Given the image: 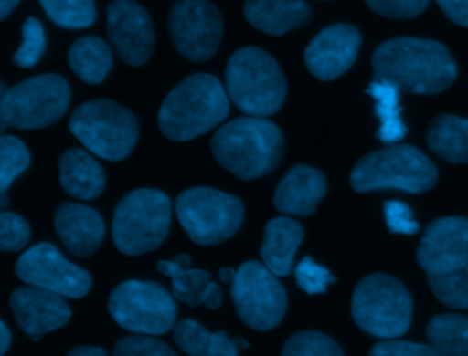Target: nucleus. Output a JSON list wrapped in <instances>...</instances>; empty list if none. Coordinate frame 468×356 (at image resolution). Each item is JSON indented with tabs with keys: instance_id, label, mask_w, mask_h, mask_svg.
Segmentation results:
<instances>
[{
	"instance_id": "obj_1",
	"label": "nucleus",
	"mask_w": 468,
	"mask_h": 356,
	"mask_svg": "<svg viewBox=\"0 0 468 356\" xmlns=\"http://www.w3.org/2000/svg\"><path fill=\"white\" fill-rule=\"evenodd\" d=\"M371 64L377 79L417 95L441 93L457 75L455 62L441 42L417 37H395L382 42Z\"/></svg>"
},
{
	"instance_id": "obj_2",
	"label": "nucleus",
	"mask_w": 468,
	"mask_h": 356,
	"mask_svg": "<svg viewBox=\"0 0 468 356\" xmlns=\"http://www.w3.org/2000/svg\"><path fill=\"white\" fill-rule=\"evenodd\" d=\"M229 95L221 82L208 73L183 79L165 97L157 122L170 141H190L207 133L229 115Z\"/></svg>"
},
{
	"instance_id": "obj_3",
	"label": "nucleus",
	"mask_w": 468,
	"mask_h": 356,
	"mask_svg": "<svg viewBox=\"0 0 468 356\" xmlns=\"http://www.w3.org/2000/svg\"><path fill=\"white\" fill-rule=\"evenodd\" d=\"M216 161L239 179L271 173L283 150V135L265 117H239L223 124L210 142Z\"/></svg>"
},
{
	"instance_id": "obj_4",
	"label": "nucleus",
	"mask_w": 468,
	"mask_h": 356,
	"mask_svg": "<svg viewBox=\"0 0 468 356\" xmlns=\"http://www.w3.org/2000/svg\"><path fill=\"white\" fill-rule=\"evenodd\" d=\"M225 89L230 102L243 113L269 117L282 108L287 84L278 62L267 51L249 46L230 55Z\"/></svg>"
},
{
	"instance_id": "obj_5",
	"label": "nucleus",
	"mask_w": 468,
	"mask_h": 356,
	"mask_svg": "<svg viewBox=\"0 0 468 356\" xmlns=\"http://www.w3.org/2000/svg\"><path fill=\"white\" fill-rule=\"evenodd\" d=\"M349 181L356 192L393 188L420 194L435 184L437 170L419 148L391 144L364 155L351 170Z\"/></svg>"
},
{
	"instance_id": "obj_6",
	"label": "nucleus",
	"mask_w": 468,
	"mask_h": 356,
	"mask_svg": "<svg viewBox=\"0 0 468 356\" xmlns=\"http://www.w3.org/2000/svg\"><path fill=\"white\" fill-rule=\"evenodd\" d=\"M172 203L165 192L137 188L126 194L112 221L115 246L126 256H139L157 248L170 228Z\"/></svg>"
},
{
	"instance_id": "obj_7",
	"label": "nucleus",
	"mask_w": 468,
	"mask_h": 356,
	"mask_svg": "<svg viewBox=\"0 0 468 356\" xmlns=\"http://www.w3.org/2000/svg\"><path fill=\"white\" fill-rule=\"evenodd\" d=\"M411 309L408 288L388 274H369L360 279L351 299L355 323L382 340H393L410 329Z\"/></svg>"
},
{
	"instance_id": "obj_8",
	"label": "nucleus",
	"mask_w": 468,
	"mask_h": 356,
	"mask_svg": "<svg viewBox=\"0 0 468 356\" xmlns=\"http://www.w3.org/2000/svg\"><path fill=\"white\" fill-rule=\"evenodd\" d=\"M0 89L2 130L7 126L18 130L46 128L66 113L71 99L68 80L55 73L31 77L11 89L2 82Z\"/></svg>"
},
{
	"instance_id": "obj_9",
	"label": "nucleus",
	"mask_w": 468,
	"mask_h": 356,
	"mask_svg": "<svg viewBox=\"0 0 468 356\" xmlns=\"http://www.w3.org/2000/svg\"><path fill=\"white\" fill-rule=\"evenodd\" d=\"M69 130L86 150L106 161L128 157L139 133L135 115L110 99L88 100L75 108Z\"/></svg>"
},
{
	"instance_id": "obj_10",
	"label": "nucleus",
	"mask_w": 468,
	"mask_h": 356,
	"mask_svg": "<svg viewBox=\"0 0 468 356\" xmlns=\"http://www.w3.org/2000/svg\"><path fill=\"white\" fill-rule=\"evenodd\" d=\"M176 214L194 243L216 245L239 230L245 210L236 195L196 186L177 195Z\"/></svg>"
},
{
	"instance_id": "obj_11",
	"label": "nucleus",
	"mask_w": 468,
	"mask_h": 356,
	"mask_svg": "<svg viewBox=\"0 0 468 356\" xmlns=\"http://www.w3.org/2000/svg\"><path fill=\"white\" fill-rule=\"evenodd\" d=\"M108 310L122 329L148 336L168 332L177 318L174 296L159 283L141 279L119 283L110 294Z\"/></svg>"
},
{
	"instance_id": "obj_12",
	"label": "nucleus",
	"mask_w": 468,
	"mask_h": 356,
	"mask_svg": "<svg viewBox=\"0 0 468 356\" xmlns=\"http://www.w3.org/2000/svg\"><path fill=\"white\" fill-rule=\"evenodd\" d=\"M238 316L254 330L274 329L287 309V294L278 276L260 261H245L230 283Z\"/></svg>"
},
{
	"instance_id": "obj_13",
	"label": "nucleus",
	"mask_w": 468,
	"mask_h": 356,
	"mask_svg": "<svg viewBox=\"0 0 468 356\" xmlns=\"http://www.w3.org/2000/svg\"><path fill=\"white\" fill-rule=\"evenodd\" d=\"M168 31L185 58L205 62L219 47L223 18L208 0H176L168 13Z\"/></svg>"
},
{
	"instance_id": "obj_14",
	"label": "nucleus",
	"mask_w": 468,
	"mask_h": 356,
	"mask_svg": "<svg viewBox=\"0 0 468 356\" xmlns=\"http://www.w3.org/2000/svg\"><path fill=\"white\" fill-rule=\"evenodd\" d=\"M15 272L24 283L64 298H82L91 288V276L66 259L51 243H38L24 252Z\"/></svg>"
},
{
	"instance_id": "obj_15",
	"label": "nucleus",
	"mask_w": 468,
	"mask_h": 356,
	"mask_svg": "<svg viewBox=\"0 0 468 356\" xmlns=\"http://www.w3.org/2000/svg\"><path fill=\"white\" fill-rule=\"evenodd\" d=\"M108 38L128 66H143L154 53L155 35L148 11L133 0H112L106 9Z\"/></svg>"
},
{
	"instance_id": "obj_16",
	"label": "nucleus",
	"mask_w": 468,
	"mask_h": 356,
	"mask_svg": "<svg viewBox=\"0 0 468 356\" xmlns=\"http://www.w3.org/2000/svg\"><path fill=\"white\" fill-rule=\"evenodd\" d=\"M420 268L431 274H442L468 261V219L439 217L431 221L417 246Z\"/></svg>"
},
{
	"instance_id": "obj_17",
	"label": "nucleus",
	"mask_w": 468,
	"mask_h": 356,
	"mask_svg": "<svg viewBox=\"0 0 468 356\" xmlns=\"http://www.w3.org/2000/svg\"><path fill=\"white\" fill-rule=\"evenodd\" d=\"M360 42L362 37L355 26H327L305 47V66L318 80H335L355 64Z\"/></svg>"
},
{
	"instance_id": "obj_18",
	"label": "nucleus",
	"mask_w": 468,
	"mask_h": 356,
	"mask_svg": "<svg viewBox=\"0 0 468 356\" xmlns=\"http://www.w3.org/2000/svg\"><path fill=\"white\" fill-rule=\"evenodd\" d=\"M9 305L18 327L35 341L40 340V336L64 327L71 316L64 296L31 285L15 288Z\"/></svg>"
},
{
	"instance_id": "obj_19",
	"label": "nucleus",
	"mask_w": 468,
	"mask_h": 356,
	"mask_svg": "<svg viewBox=\"0 0 468 356\" xmlns=\"http://www.w3.org/2000/svg\"><path fill=\"white\" fill-rule=\"evenodd\" d=\"M55 230L64 246L80 257L97 252L104 237V223L99 212L75 203H64L57 208Z\"/></svg>"
},
{
	"instance_id": "obj_20",
	"label": "nucleus",
	"mask_w": 468,
	"mask_h": 356,
	"mask_svg": "<svg viewBox=\"0 0 468 356\" xmlns=\"http://www.w3.org/2000/svg\"><path fill=\"white\" fill-rule=\"evenodd\" d=\"M327 183L320 170L296 164L280 181L274 192V208L287 215H309L325 195Z\"/></svg>"
},
{
	"instance_id": "obj_21",
	"label": "nucleus",
	"mask_w": 468,
	"mask_h": 356,
	"mask_svg": "<svg viewBox=\"0 0 468 356\" xmlns=\"http://www.w3.org/2000/svg\"><path fill=\"white\" fill-rule=\"evenodd\" d=\"M243 15L252 27L267 35H285L313 18L305 0H245Z\"/></svg>"
},
{
	"instance_id": "obj_22",
	"label": "nucleus",
	"mask_w": 468,
	"mask_h": 356,
	"mask_svg": "<svg viewBox=\"0 0 468 356\" xmlns=\"http://www.w3.org/2000/svg\"><path fill=\"white\" fill-rule=\"evenodd\" d=\"M62 188L82 201L95 199L104 190V170L86 150H66L58 159Z\"/></svg>"
},
{
	"instance_id": "obj_23",
	"label": "nucleus",
	"mask_w": 468,
	"mask_h": 356,
	"mask_svg": "<svg viewBox=\"0 0 468 356\" xmlns=\"http://www.w3.org/2000/svg\"><path fill=\"white\" fill-rule=\"evenodd\" d=\"M303 239V228L291 217H274L265 225L261 241V259L278 276H289L294 254Z\"/></svg>"
},
{
	"instance_id": "obj_24",
	"label": "nucleus",
	"mask_w": 468,
	"mask_h": 356,
	"mask_svg": "<svg viewBox=\"0 0 468 356\" xmlns=\"http://www.w3.org/2000/svg\"><path fill=\"white\" fill-rule=\"evenodd\" d=\"M174 340L188 356H239V347L234 338L227 332H210L196 319L177 321Z\"/></svg>"
},
{
	"instance_id": "obj_25",
	"label": "nucleus",
	"mask_w": 468,
	"mask_h": 356,
	"mask_svg": "<svg viewBox=\"0 0 468 356\" xmlns=\"http://www.w3.org/2000/svg\"><path fill=\"white\" fill-rule=\"evenodd\" d=\"M430 150L450 162H468V119L442 113L435 117L426 135Z\"/></svg>"
},
{
	"instance_id": "obj_26",
	"label": "nucleus",
	"mask_w": 468,
	"mask_h": 356,
	"mask_svg": "<svg viewBox=\"0 0 468 356\" xmlns=\"http://www.w3.org/2000/svg\"><path fill=\"white\" fill-rule=\"evenodd\" d=\"M73 73L88 84H99L112 68V49L99 37H80L68 51Z\"/></svg>"
},
{
	"instance_id": "obj_27",
	"label": "nucleus",
	"mask_w": 468,
	"mask_h": 356,
	"mask_svg": "<svg viewBox=\"0 0 468 356\" xmlns=\"http://www.w3.org/2000/svg\"><path fill=\"white\" fill-rule=\"evenodd\" d=\"M399 91L400 89L395 84L382 79H375L367 86V93L375 100V111L380 120V126L377 130V139L386 144L399 142L408 131L400 117Z\"/></svg>"
},
{
	"instance_id": "obj_28",
	"label": "nucleus",
	"mask_w": 468,
	"mask_h": 356,
	"mask_svg": "<svg viewBox=\"0 0 468 356\" xmlns=\"http://www.w3.org/2000/svg\"><path fill=\"white\" fill-rule=\"evenodd\" d=\"M426 338L444 356H468V316L439 314L431 318Z\"/></svg>"
},
{
	"instance_id": "obj_29",
	"label": "nucleus",
	"mask_w": 468,
	"mask_h": 356,
	"mask_svg": "<svg viewBox=\"0 0 468 356\" xmlns=\"http://www.w3.org/2000/svg\"><path fill=\"white\" fill-rule=\"evenodd\" d=\"M48 18L64 29L90 27L95 18L93 0H38Z\"/></svg>"
},
{
	"instance_id": "obj_30",
	"label": "nucleus",
	"mask_w": 468,
	"mask_h": 356,
	"mask_svg": "<svg viewBox=\"0 0 468 356\" xmlns=\"http://www.w3.org/2000/svg\"><path fill=\"white\" fill-rule=\"evenodd\" d=\"M435 298L452 309H468V261L442 274L428 276Z\"/></svg>"
},
{
	"instance_id": "obj_31",
	"label": "nucleus",
	"mask_w": 468,
	"mask_h": 356,
	"mask_svg": "<svg viewBox=\"0 0 468 356\" xmlns=\"http://www.w3.org/2000/svg\"><path fill=\"white\" fill-rule=\"evenodd\" d=\"M31 162L26 144L11 135L0 137V192L7 194L11 183L27 170Z\"/></svg>"
},
{
	"instance_id": "obj_32",
	"label": "nucleus",
	"mask_w": 468,
	"mask_h": 356,
	"mask_svg": "<svg viewBox=\"0 0 468 356\" xmlns=\"http://www.w3.org/2000/svg\"><path fill=\"white\" fill-rule=\"evenodd\" d=\"M282 356H344V352L327 334L318 330H300L285 341Z\"/></svg>"
},
{
	"instance_id": "obj_33",
	"label": "nucleus",
	"mask_w": 468,
	"mask_h": 356,
	"mask_svg": "<svg viewBox=\"0 0 468 356\" xmlns=\"http://www.w3.org/2000/svg\"><path fill=\"white\" fill-rule=\"evenodd\" d=\"M170 279L176 299L190 307L203 305L207 288L212 283V276L199 268H181Z\"/></svg>"
},
{
	"instance_id": "obj_34",
	"label": "nucleus",
	"mask_w": 468,
	"mask_h": 356,
	"mask_svg": "<svg viewBox=\"0 0 468 356\" xmlns=\"http://www.w3.org/2000/svg\"><path fill=\"white\" fill-rule=\"evenodd\" d=\"M46 49V33L38 18L27 16L22 26V44L13 55V60L20 68H33Z\"/></svg>"
},
{
	"instance_id": "obj_35",
	"label": "nucleus",
	"mask_w": 468,
	"mask_h": 356,
	"mask_svg": "<svg viewBox=\"0 0 468 356\" xmlns=\"http://www.w3.org/2000/svg\"><path fill=\"white\" fill-rule=\"evenodd\" d=\"M113 356H176L170 345L148 334L121 338L113 347Z\"/></svg>"
},
{
	"instance_id": "obj_36",
	"label": "nucleus",
	"mask_w": 468,
	"mask_h": 356,
	"mask_svg": "<svg viewBox=\"0 0 468 356\" xmlns=\"http://www.w3.org/2000/svg\"><path fill=\"white\" fill-rule=\"evenodd\" d=\"M294 279L296 285L307 294H322L327 290V285L335 283V276L309 256H305L294 267Z\"/></svg>"
},
{
	"instance_id": "obj_37",
	"label": "nucleus",
	"mask_w": 468,
	"mask_h": 356,
	"mask_svg": "<svg viewBox=\"0 0 468 356\" xmlns=\"http://www.w3.org/2000/svg\"><path fill=\"white\" fill-rule=\"evenodd\" d=\"M31 230L27 221L13 212L0 214V248L5 252H15L26 246Z\"/></svg>"
},
{
	"instance_id": "obj_38",
	"label": "nucleus",
	"mask_w": 468,
	"mask_h": 356,
	"mask_svg": "<svg viewBox=\"0 0 468 356\" xmlns=\"http://www.w3.org/2000/svg\"><path fill=\"white\" fill-rule=\"evenodd\" d=\"M430 0H366L369 9L377 15L395 20L415 18L428 7Z\"/></svg>"
},
{
	"instance_id": "obj_39",
	"label": "nucleus",
	"mask_w": 468,
	"mask_h": 356,
	"mask_svg": "<svg viewBox=\"0 0 468 356\" xmlns=\"http://www.w3.org/2000/svg\"><path fill=\"white\" fill-rule=\"evenodd\" d=\"M369 356H444L433 345L402 341V340H384L371 347Z\"/></svg>"
},
{
	"instance_id": "obj_40",
	"label": "nucleus",
	"mask_w": 468,
	"mask_h": 356,
	"mask_svg": "<svg viewBox=\"0 0 468 356\" xmlns=\"http://www.w3.org/2000/svg\"><path fill=\"white\" fill-rule=\"evenodd\" d=\"M384 217L386 225L393 234L413 236L419 230V223L415 221L411 208L402 201H386L384 203Z\"/></svg>"
},
{
	"instance_id": "obj_41",
	"label": "nucleus",
	"mask_w": 468,
	"mask_h": 356,
	"mask_svg": "<svg viewBox=\"0 0 468 356\" xmlns=\"http://www.w3.org/2000/svg\"><path fill=\"white\" fill-rule=\"evenodd\" d=\"M435 2L453 24L468 27V0H435Z\"/></svg>"
},
{
	"instance_id": "obj_42",
	"label": "nucleus",
	"mask_w": 468,
	"mask_h": 356,
	"mask_svg": "<svg viewBox=\"0 0 468 356\" xmlns=\"http://www.w3.org/2000/svg\"><path fill=\"white\" fill-rule=\"evenodd\" d=\"M203 305H207L208 309H218V307L221 305V290H219L218 283H214V281H212V283L208 285Z\"/></svg>"
},
{
	"instance_id": "obj_43",
	"label": "nucleus",
	"mask_w": 468,
	"mask_h": 356,
	"mask_svg": "<svg viewBox=\"0 0 468 356\" xmlns=\"http://www.w3.org/2000/svg\"><path fill=\"white\" fill-rule=\"evenodd\" d=\"M68 356H108L102 349L99 347H90V345H79V347H73Z\"/></svg>"
},
{
	"instance_id": "obj_44",
	"label": "nucleus",
	"mask_w": 468,
	"mask_h": 356,
	"mask_svg": "<svg viewBox=\"0 0 468 356\" xmlns=\"http://www.w3.org/2000/svg\"><path fill=\"white\" fill-rule=\"evenodd\" d=\"M183 267L179 265V263H176L174 259L172 261H166V259H163V261H157V270L161 272V274H165L166 277H172L177 270H181Z\"/></svg>"
},
{
	"instance_id": "obj_45",
	"label": "nucleus",
	"mask_w": 468,
	"mask_h": 356,
	"mask_svg": "<svg viewBox=\"0 0 468 356\" xmlns=\"http://www.w3.org/2000/svg\"><path fill=\"white\" fill-rule=\"evenodd\" d=\"M0 330H2V347H0V356H4L9 349V343H11V332L7 329V325L2 321L0 323Z\"/></svg>"
},
{
	"instance_id": "obj_46",
	"label": "nucleus",
	"mask_w": 468,
	"mask_h": 356,
	"mask_svg": "<svg viewBox=\"0 0 468 356\" xmlns=\"http://www.w3.org/2000/svg\"><path fill=\"white\" fill-rule=\"evenodd\" d=\"M20 0H0V18H7L9 13L18 5Z\"/></svg>"
},
{
	"instance_id": "obj_47",
	"label": "nucleus",
	"mask_w": 468,
	"mask_h": 356,
	"mask_svg": "<svg viewBox=\"0 0 468 356\" xmlns=\"http://www.w3.org/2000/svg\"><path fill=\"white\" fill-rule=\"evenodd\" d=\"M236 274H238V270H234V268H221V270H219V279H221L223 283H232L234 277H236Z\"/></svg>"
},
{
	"instance_id": "obj_48",
	"label": "nucleus",
	"mask_w": 468,
	"mask_h": 356,
	"mask_svg": "<svg viewBox=\"0 0 468 356\" xmlns=\"http://www.w3.org/2000/svg\"><path fill=\"white\" fill-rule=\"evenodd\" d=\"M174 261H176V263H179L183 268L190 267V256H186V254H179Z\"/></svg>"
},
{
	"instance_id": "obj_49",
	"label": "nucleus",
	"mask_w": 468,
	"mask_h": 356,
	"mask_svg": "<svg viewBox=\"0 0 468 356\" xmlns=\"http://www.w3.org/2000/svg\"><path fill=\"white\" fill-rule=\"evenodd\" d=\"M234 340H236V345L239 347V351H241V349H247V347H249V343H247V341H245L243 338H234Z\"/></svg>"
}]
</instances>
